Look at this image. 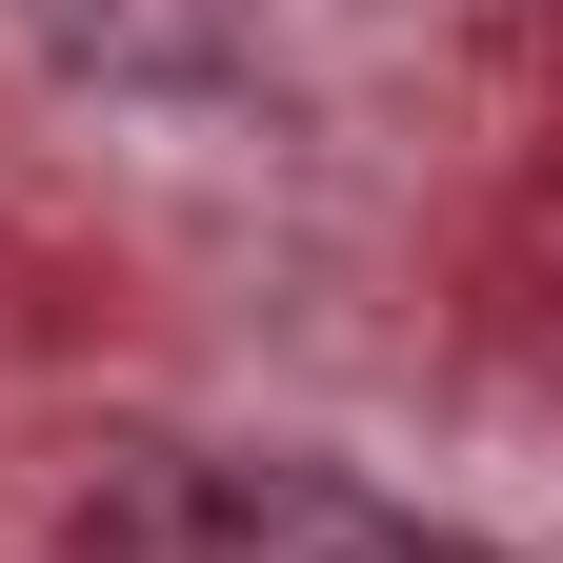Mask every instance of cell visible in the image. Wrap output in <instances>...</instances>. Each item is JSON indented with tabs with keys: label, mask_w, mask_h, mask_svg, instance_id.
Listing matches in <instances>:
<instances>
[{
	"label": "cell",
	"mask_w": 563,
	"mask_h": 563,
	"mask_svg": "<svg viewBox=\"0 0 563 563\" xmlns=\"http://www.w3.org/2000/svg\"><path fill=\"white\" fill-rule=\"evenodd\" d=\"M60 563H422V523H402V504H363L342 463L101 443V483L60 504Z\"/></svg>",
	"instance_id": "cell-1"
},
{
	"label": "cell",
	"mask_w": 563,
	"mask_h": 563,
	"mask_svg": "<svg viewBox=\"0 0 563 563\" xmlns=\"http://www.w3.org/2000/svg\"><path fill=\"white\" fill-rule=\"evenodd\" d=\"M60 60H101V81H201V60L242 41V0H41Z\"/></svg>",
	"instance_id": "cell-2"
}]
</instances>
